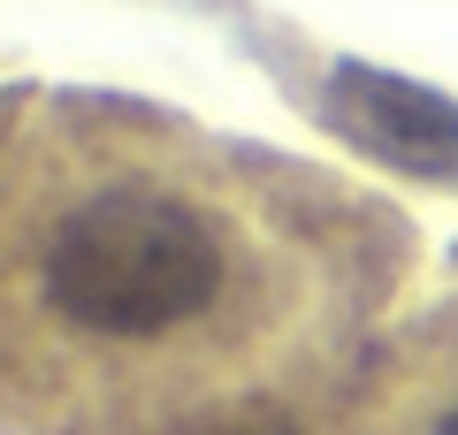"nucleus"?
Segmentation results:
<instances>
[{
    "label": "nucleus",
    "mask_w": 458,
    "mask_h": 435,
    "mask_svg": "<svg viewBox=\"0 0 458 435\" xmlns=\"http://www.w3.org/2000/svg\"><path fill=\"white\" fill-rule=\"evenodd\" d=\"M8 123H16V99H8V92H0V138H8Z\"/></svg>",
    "instance_id": "4"
},
{
    "label": "nucleus",
    "mask_w": 458,
    "mask_h": 435,
    "mask_svg": "<svg viewBox=\"0 0 458 435\" xmlns=\"http://www.w3.org/2000/svg\"><path fill=\"white\" fill-rule=\"evenodd\" d=\"M428 435H458V405H451V413H443V420H436V428H428Z\"/></svg>",
    "instance_id": "3"
},
{
    "label": "nucleus",
    "mask_w": 458,
    "mask_h": 435,
    "mask_svg": "<svg viewBox=\"0 0 458 435\" xmlns=\"http://www.w3.org/2000/svg\"><path fill=\"white\" fill-rule=\"evenodd\" d=\"M328 123L360 145V153L405 168V176L458 183V99L428 92V84H412V77L344 62L336 77H328Z\"/></svg>",
    "instance_id": "2"
},
{
    "label": "nucleus",
    "mask_w": 458,
    "mask_h": 435,
    "mask_svg": "<svg viewBox=\"0 0 458 435\" xmlns=\"http://www.w3.org/2000/svg\"><path fill=\"white\" fill-rule=\"evenodd\" d=\"M267 222L153 107L16 99L0 138V435H298L245 359Z\"/></svg>",
    "instance_id": "1"
}]
</instances>
